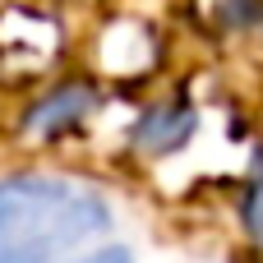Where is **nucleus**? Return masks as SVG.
I'll return each instance as SVG.
<instances>
[{
    "mask_svg": "<svg viewBox=\"0 0 263 263\" xmlns=\"http://www.w3.org/2000/svg\"><path fill=\"white\" fill-rule=\"evenodd\" d=\"M245 217H250L254 236L263 240V153H259V162H254V180H250V199H245Z\"/></svg>",
    "mask_w": 263,
    "mask_h": 263,
    "instance_id": "nucleus-4",
    "label": "nucleus"
},
{
    "mask_svg": "<svg viewBox=\"0 0 263 263\" xmlns=\"http://www.w3.org/2000/svg\"><path fill=\"white\" fill-rule=\"evenodd\" d=\"M88 106H92V88H88V83H65V88L46 92V97L28 111V129H32L37 139H55V134H65L69 125H79V120L88 116Z\"/></svg>",
    "mask_w": 263,
    "mask_h": 263,
    "instance_id": "nucleus-2",
    "label": "nucleus"
},
{
    "mask_svg": "<svg viewBox=\"0 0 263 263\" xmlns=\"http://www.w3.org/2000/svg\"><path fill=\"white\" fill-rule=\"evenodd\" d=\"M83 263H129V254H125L120 245H111V250H97V254H88Z\"/></svg>",
    "mask_w": 263,
    "mask_h": 263,
    "instance_id": "nucleus-5",
    "label": "nucleus"
},
{
    "mask_svg": "<svg viewBox=\"0 0 263 263\" xmlns=\"http://www.w3.org/2000/svg\"><path fill=\"white\" fill-rule=\"evenodd\" d=\"M190 129H194V120H190V111L176 102V106H166V111H153V116L139 125V143L153 148V153H171L176 143H185Z\"/></svg>",
    "mask_w": 263,
    "mask_h": 263,
    "instance_id": "nucleus-3",
    "label": "nucleus"
},
{
    "mask_svg": "<svg viewBox=\"0 0 263 263\" xmlns=\"http://www.w3.org/2000/svg\"><path fill=\"white\" fill-rule=\"evenodd\" d=\"M106 227L111 213L88 185L60 176L0 180V263H51Z\"/></svg>",
    "mask_w": 263,
    "mask_h": 263,
    "instance_id": "nucleus-1",
    "label": "nucleus"
}]
</instances>
